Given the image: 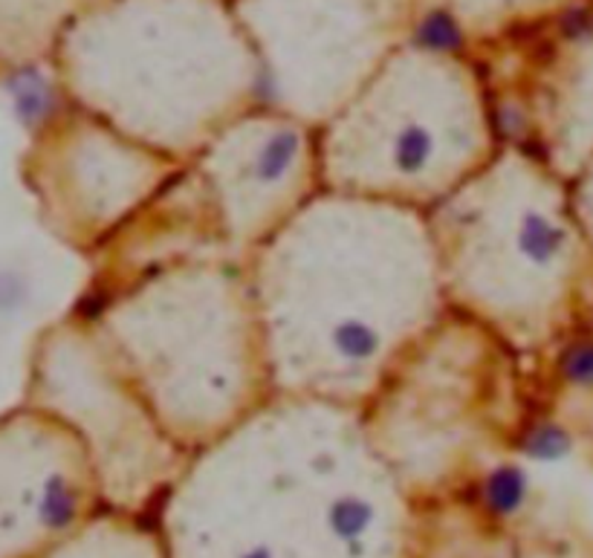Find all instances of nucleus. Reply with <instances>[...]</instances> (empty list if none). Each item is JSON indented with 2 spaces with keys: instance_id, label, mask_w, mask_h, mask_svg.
I'll list each match as a JSON object with an SVG mask.
<instances>
[{
  "instance_id": "obj_9",
  "label": "nucleus",
  "mask_w": 593,
  "mask_h": 558,
  "mask_svg": "<svg viewBox=\"0 0 593 558\" xmlns=\"http://www.w3.org/2000/svg\"><path fill=\"white\" fill-rule=\"evenodd\" d=\"M571 371H573V376H579V379H587V383H593V347L591 351L576 353V360H573Z\"/></svg>"
},
{
  "instance_id": "obj_8",
  "label": "nucleus",
  "mask_w": 593,
  "mask_h": 558,
  "mask_svg": "<svg viewBox=\"0 0 593 558\" xmlns=\"http://www.w3.org/2000/svg\"><path fill=\"white\" fill-rule=\"evenodd\" d=\"M21 301V281L15 276H0V310H9Z\"/></svg>"
},
{
  "instance_id": "obj_2",
  "label": "nucleus",
  "mask_w": 593,
  "mask_h": 558,
  "mask_svg": "<svg viewBox=\"0 0 593 558\" xmlns=\"http://www.w3.org/2000/svg\"><path fill=\"white\" fill-rule=\"evenodd\" d=\"M90 324L185 458L276 399L247 260L212 255L148 272L108 296Z\"/></svg>"
},
{
  "instance_id": "obj_1",
  "label": "nucleus",
  "mask_w": 593,
  "mask_h": 558,
  "mask_svg": "<svg viewBox=\"0 0 593 558\" xmlns=\"http://www.w3.org/2000/svg\"><path fill=\"white\" fill-rule=\"evenodd\" d=\"M247 272L276 397L365 411L452 313L429 217L327 189Z\"/></svg>"
},
{
  "instance_id": "obj_3",
  "label": "nucleus",
  "mask_w": 593,
  "mask_h": 558,
  "mask_svg": "<svg viewBox=\"0 0 593 558\" xmlns=\"http://www.w3.org/2000/svg\"><path fill=\"white\" fill-rule=\"evenodd\" d=\"M449 310L513 356L550 336L573 232L550 194L548 162L521 146L429 212Z\"/></svg>"
},
{
  "instance_id": "obj_4",
  "label": "nucleus",
  "mask_w": 593,
  "mask_h": 558,
  "mask_svg": "<svg viewBox=\"0 0 593 558\" xmlns=\"http://www.w3.org/2000/svg\"><path fill=\"white\" fill-rule=\"evenodd\" d=\"M507 146L484 101H365L319 128L327 192L429 215Z\"/></svg>"
},
{
  "instance_id": "obj_7",
  "label": "nucleus",
  "mask_w": 593,
  "mask_h": 558,
  "mask_svg": "<svg viewBox=\"0 0 593 558\" xmlns=\"http://www.w3.org/2000/svg\"><path fill=\"white\" fill-rule=\"evenodd\" d=\"M9 90L15 96V108L23 122H39L50 108V87H46L39 69H18L15 76L9 78Z\"/></svg>"
},
{
  "instance_id": "obj_6",
  "label": "nucleus",
  "mask_w": 593,
  "mask_h": 558,
  "mask_svg": "<svg viewBox=\"0 0 593 558\" xmlns=\"http://www.w3.org/2000/svg\"><path fill=\"white\" fill-rule=\"evenodd\" d=\"M39 518L46 529H67L78 518V486L64 474H50L41 490Z\"/></svg>"
},
{
  "instance_id": "obj_10",
  "label": "nucleus",
  "mask_w": 593,
  "mask_h": 558,
  "mask_svg": "<svg viewBox=\"0 0 593 558\" xmlns=\"http://www.w3.org/2000/svg\"><path fill=\"white\" fill-rule=\"evenodd\" d=\"M238 558H272V552L263 547V544H255V547H249V550L240 552Z\"/></svg>"
},
{
  "instance_id": "obj_5",
  "label": "nucleus",
  "mask_w": 593,
  "mask_h": 558,
  "mask_svg": "<svg viewBox=\"0 0 593 558\" xmlns=\"http://www.w3.org/2000/svg\"><path fill=\"white\" fill-rule=\"evenodd\" d=\"M188 169L212 197L229 253L240 260L324 192L319 128L301 116H238Z\"/></svg>"
}]
</instances>
